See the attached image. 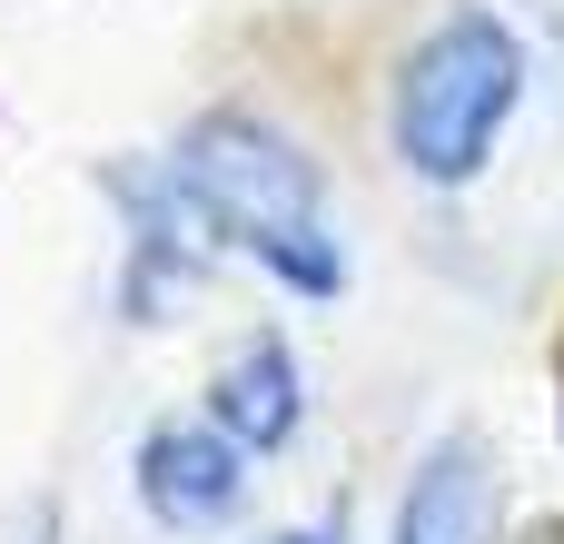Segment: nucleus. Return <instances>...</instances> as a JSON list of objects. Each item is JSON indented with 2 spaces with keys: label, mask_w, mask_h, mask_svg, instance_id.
<instances>
[{
  "label": "nucleus",
  "mask_w": 564,
  "mask_h": 544,
  "mask_svg": "<svg viewBox=\"0 0 564 544\" xmlns=\"http://www.w3.org/2000/svg\"><path fill=\"white\" fill-rule=\"evenodd\" d=\"M178 188L198 198L208 228H228L248 258H268L288 287L327 297L337 287V238H327V198H317V168L297 159V139H278L268 119H198L188 149H178Z\"/></svg>",
  "instance_id": "obj_1"
},
{
  "label": "nucleus",
  "mask_w": 564,
  "mask_h": 544,
  "mask_svg": "<svg viewBox=\"0 0 564 544\" xmlns=\"http://www.w3.org/2000/svg\"><path fill=\"white\" fill-rule=\"evenodd\" d=\"M516 99H525V50H516V30L486 20V10L436 20V30L406 50V69H397V149H406V168L436 178V188H466V178L496 159Z\"/></svg>",
  "instance_id": "obj_2"
},
{
  "label": "nucleus",
  "mask_w": 564,
  "mask_h": 544,
  "mask_svg": "<svg viewBox=\"0 0 564 544\" xmlns=\"http://www.w3.org/2000/svg\"><path fill=\"white\" fill-rule=\"evenodd\" d=\"M496 525H506V486L486 436H446L397 505V544H496Z\"/></svg>",
  "instance_id": "obj_3"
},
{
  "label": "nucleus",
  "mask_w": 564,
  "mask_h": 544,
  "mask_svg": "<svg viewBox=\"0 0 564 544\" xmlns=\"http://www.w3.org/2000/svg\"><path fill=\"white\" fill-rule=\"evenodd\" d=\"M139 496H149V515H159V525L198 535V525H228V515H238L248 476H238L228 436H198V426H159V436L139 446Z\"/></svg>",
  "instance_id": "obj_4"
},
{
  "label": "nucleus",
  "mask_w": 564,
  "mask_h": 544,
  "mask_svg": "<svg viewBox=\"0 0 564 544\" xmlns=\"http://www.w3.org/2000/svg\"><path fill=\"white\" fill-rule=\"evenodd\" d=\"M218 426L238 446H288L297 436V357L278 337H248L228 367H218Z\"/></svg>",
  "instance_id": "obj_5"
},
{
  "label": "nucleus",
  "mask_w": 564,
  "mask_h": 544,
  "mask_svg": "<svg viewBox=\"0 0 564 544\" xmlns=\"http://www.w3.org/2000/svg\"><path fill=\"white\" fill-rule=\"evenodd\" d=\"M278 544H327V535H278Z\"/></svg>",
  "instance_id": "obj_6"
}]
</instances>
